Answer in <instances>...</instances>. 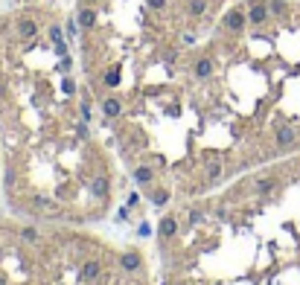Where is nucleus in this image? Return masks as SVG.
Listing matches in <instances>:
<instances>
[{
    "label": "nucleus",
    "mask_w": 300,
    "mask_h": 285,
    "mask_svg": "<svg viewBox=\"0 0 300 285\" xmlns=\"http://www.w3.org/2000/svg\"><path fill=\"white\" fill-rule=\"evenodd\" d=\"M117 163L62 9L30 0L0 15V184L9 213L102 222L120 198Z\"/></svg>",
    "instance_id": "obj_2"
},
{
    "label": "nucleus",
    "mask_w": 300,
    "mask_h": 285,
    "mask_svg": "<svg viewBox=\"0 0 300 285\" xmlns=\"http://www.w3.org/2000/svg\"><path fill=\"white\" fill-rule=\"evenodd\" d=\"M102 134L152 207L300 149V0H76Z\"/></svg>",
    "instance_id": "obj_1"
},
{
    "label": "nucleus",
    "mask_w": 300,
    "mask_h": 285,
    "mask_svg": "<svg viewBox=\"0 0 300 285\" xmlns=\"http://www.w3.org/2000/svg\"><path fill=\"white\" fill-rule=\"evenodd\" d=\"M155 242L158 285H300V155L172 201Z\"/></svg>",
    "instance_id": "obj_3"
},
{
    "label": "nucleus",
    "mask_w": 300,
    "mask_h": 285,
    "mask_svg": "<svg viewBox=\"0 0 300 285\" xmlns=\"http://www.w3.org/2000/svg\"><path fill=\"white\" fill-rule=\"evenodd\" d=\"M0 285H155L149 259L88 224L0 219Z\"/></svg>",
    "instance_id": "obj_4"
}]
</instances>
